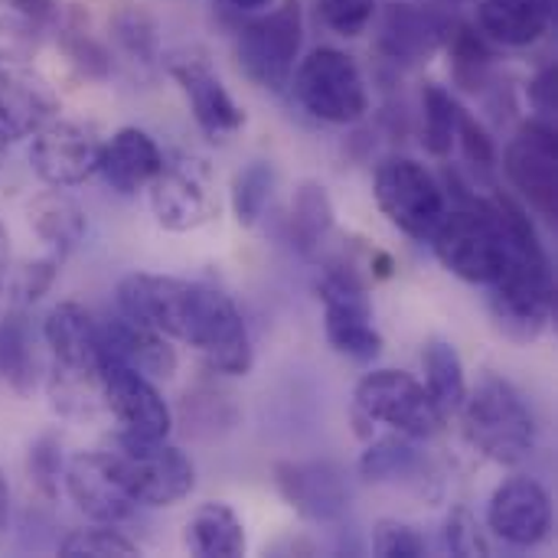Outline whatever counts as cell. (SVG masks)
I'll use <instances>...</instances> for the list:
<instances>
[{
  "label": "cell",
  "instance_id": "obj_33",
  "mask_svg": "<svg viewBox=\"0 0 558 558\" xmlns=\"http://www.w3.org/2000/svg\"><path fill=\"white\" fill-rule=\"evenodd\" d=\"M59 556L65 558H128L141 556L137 543L128 539L124 533H118L108 523H95L88 530H72L62 543H59Z\"/></svg>",
  "mask_w": 558,
  "mask_h": 558
},
{
  "label": "cell",
  "instance_id": "obj_35",
  "mask_svg": "<svg viewBox=\"0 0 558 558\" xmlns=\"http://www.w3.org/2000/svg\"><path fill=\"white\" fill-rule=\"evenodd\" d=\"M26 471H29L33 487H36L46 500H52V497L59 494V481H62V471H65L59 438H52V435L36 438L33 448H29V458H26Z\"/></svg>",
  "mask_w": 558,
  "mask_h": 558
},
{
  "label": "cell",
  "instance_id": "obj_2",
  "mask_svg": "<svg viewBox=\"0 0 558 558\" xmlns=\"http://www.w3.org/2000/svg\"><path fill=\"white\" fill-rule=\"evenodd\" d=\"M490 209L504 235V271L490 284V307L507 337L530 343L553 324L556 314L553 262L530 213L513 196L497 193Z\"/></svg>",
  "mask_w": 558,
  "mask_h": 558
},
{
  "label": "cell",
  "instance_id": "obj_6",
  "mask_svg": "<svg viewBox=\"0 0 558 558\" xmlns=\"http://www.w3.org/2000/svg\"><path fill=\"white\" fill-rule=\"evenodd\" d=\"M468 206L448 209L432 232V248L438 262L468 284H494L504 271V235L490 199H474L458 193Z\"/></svg>",
  "mask_w": 558,
  "mask_h": 558
},
{
  "label": "cell",
  "instance_id": "obj_7",
  "mask_svg": "<svg viewBox=\"0 0 558 558\" xmlns=\"http://www.w3.org/2000/svg\"><path fill=\"white\" fill-rule=\"evenodd\" d=\"M301 43H304L301 3L281 0L278 7H268L239 26L235 56H239L242 72L255 85L268 92H284L301 59Z\"/></svg>",
  "mask_w": 558,
  "mask_h": 558
},
{
  "label": "cell",
  "instance_id": "obj_18",
  "mask_svg": "<svg viewBox=\"0 0 558 558\" xmlns=\"http://www.w3.org/2000/svg\"><path fill=\"white\" fill-rule=\"evenodd\" d=\"M275 484L281 497L307 520L314 523H330L340 520L347 510V484L340 468L311 461V464H278L275 468Z\"/></svg>",
  "mask_w": 558,
  "mask_h": 558
},
{
  "label": "cell",
  "instance_id": "obj_32",
  "mask_svg": "<svg viewBox=\"0 0 558 558\" xmlns=\"http://www.w3.org/2000/svg\"><path fill=\"white\" fill-rule=\"evenodd\" d=\"M33 366H36V356H33V343H29V330L23 324V317H10L0 324V376L26 392L33 386Z\"/></svg>",
  "mask_w": 558,
  "mask_h": 558
},
{
  "label": "cell",
  "instance_id": "obj_3",
  "mask_svg": "<svg viewBox=\"0 0 558 558\" xmlns=\"http://www.w3.org/2000/svg\"><path fill=\"white\" fill-rule=\"evenodd\" d=\"M458 415L464 422V438L487 461L500 468H517L533 458L539 441L536 418L513 383L487 373L474 386V392L468 389Z\"/></svg>",
  "mask_w": 558,
  "mask_h": 558
},
{
  "label": "cell",
  "instance_id": "obj_17",
  "mask_svg": "<svg viewBox=\"0 0 558 558\" xmlns=\"http://www.w3.org/2000/svg\"><path fill=\"white\" fill-rule=\"evenodd\" d=\"M62 484L75 504L78 513H85L92 523H108V526H121L134 517L137 504L124 494L121 481L114 477L108 454L105 451H85L75 454L65 471H62Z\"/></svg>",
  "mask_w": 558,
  "mask_h": 558
},
{
  "label": "cell",
  "instance_id": "obj_22",
  "mask_svg": "<svg viewBox=\"0 0 558 558\" xmlns=\"http://www.w3.org/2000/svg\"><path fill=\"white\" fill-rule=\"evenodd\" d=\"M448 33H451V20L441 16L438 10L418 3H392L383 20L379 46L396 62H422L435 56L438 46H445Z\"/></svg>",
  "mask_w": 558,
  "mask_h": 558
},
{
  "label": "cell",
  "instance_id": "obj_19",
  "mask_svg": "<svg viewBox=\"0 0 558 558\" xmlns=\"http://www.w3.org/2000/svg\"><path fill=\"white\" fill-rule=\"evenodd\" d=\"M170 75L177 78L196 124L209 134V137H226L235 134L245 124V111L239 108V101L229 95V88L222 85V78L203 62V59H180L170 62Z\"/></svg>",
  "mask_w": 558,
  "mask_h": 558
},
{
  "label": "cell",
  "instance_id": "obj_20",
  "mask_svg": "<svg viewBox=\"0 0 558 558\" xmlns=\"http://www.w3.org/2000/svg\"><path fill=\"white\" fill-rule=\"evenodd\" d=\"M98 330H101V356L118 360L147 379H170L177 373V350L160 330L131 320L121 311L105 324H98Z\"/></svg>",
  "mask_w": 558,
  "mask_h": 558
},
{
  "label": "cell",
  "instance_id": "obj_43",
  "mask_svg": "<svg viewBox=\"0 0 558 558\" xmlns=\"http://www.w3.org/2000/svg\"><path fill=\"white\" fill-rule=\"evenodd\" d=\"M10 533V487H7V477L0 474V546Z\"/></svg>",
  "mask_w": 558,
  "mask_h": 558
},
{
  "label": "cell",
  "instance_id": "obj_10",
  "mask_svg": "<svg viewBox=\"0 0 558 558\" xmlns=\"http://www.w3.org/2000/svg\"><path fill=\"white\" fill-rule=\"evenodd\" d=\"M356 412L369 422H379L399 435H409L415 441L432 438L441 432L445 415L435 409L428 389L399 369H373L356 383L353 392Z\"/></svg>",
  "mask_w": 558,
  "mask_h": 558
},
{
  "label": "cell",
  "instance_id": "obj_1",
  "mask_svg": "<svg viewBox=\"0 0 558 558\" xmlns=\"http://www.w3.org/2000/svg\"><path fill=\"white\" fill-rule=\"evenodd\" d=\"M118 311L193 347L216 373H252L255 350L235 301L203 281L134 271L118 281Z\"/></svg>",
  "mask_w": 558,
  "mask_h": 558
},
{
  "label": "cell",
  "instance_id": "obj_39",
  "mask_svg": "<svg viewBox=\"0 0 558 558\" xmlns=\"http://www.w3.org/2000/svg\"><path fill=\"white\" fill-rule=\"evenodd\" d=\"M62 262H65L62 255L49 252L46 258H36V262L23 265V268L16 271V278H13V298H16L20 304H33V301H39V298L49 291V284L56 281V275H59V265H62Z\"/></svg>",
  "mask_w": 558,
  "mask_h": 558
},
{
  "label": "cell",
  "instance_id": "obj_14",
  "mask_svg": "<svg viewBox=\"0 0 558 558\" xmlns=\"http://www.w3.org/2000/svg\"><path fill=\"white\" fill-rule=\"evenodd\" d=\"M150 209L167 232H193L216 216V203L209 193V170L203 160H177L163 163V170L150 180Z\"/></svg>",
  "mask_w": 558,
  "mask_h": 558
},
{
  "label": "cell",
  "instance_id": "obj_5",
  "mask_svg": "<svg viewBox=\"0 0 558 558\" xmlns=\"http://www.w3.org/2000/svg\"><path fill=\"white\" fill-rule=\"evenodd\" d=\"M298 105L327 124H356L369 114V88L356 59L337 46H317L291 72Z\"/></svg>",
  "mask_w": 558,
  "mask_h": 558
},
{
  "label": "cell",
  "instance_id": "obj_24",
  "mask_svg": "<svg viewBox=\"0 0 558 558\" xmlns=\"http://www.w3.org/2000/svg\"><path fill=\"white\" fill-rule=\"evenodd\" d=\"M56 114V101L46 88L20 75H0V160L7 150L36 134Z\"/></svg>",
  "mask_w": 558,
  "mask_h": 558
},
{
  "label": "cell",
  "instance_id": "obj_11",
  "mask_svg": "<svg viewBox=\"0 0 558 558\" xmlns=\"http://www.w3.org/2000/svg\"><path fill=\"white\" fill-rule=\"evenodd\" d=\"M504 170L536 216L556 222L558 134L549 118H530L504 150Z\"/></svg>",
  "mask_w": 558,
  "mask_h": 558
},
{
  "label": "cell",
  "instance_id": "obj_38",
  "mask_svg": "<svg viewBox=\"0 0 558 558\" xmlns=\"http://www.w3.org/2000/svg\"><path fill=\"white\" fill-rule=\"evenodd\" d=\"M445 546H448V553L464 558L490 556V546H487V539H484V533H481V526L468 507L451 510V517L445 523Z\"/></svg>",
  "mask_w": 558,
  "mask_h": 558
},
{
  "label": "cell",
  "instance_id": "obj_30",
  "mask_svg": "<svg viewBox=\"0 0 558 558\" xmlns=\"http://www.w3.org/2000/svg\"><path fill=\"white\" fill-rule=\"evenodd\" d=\"M461 105L445 85H425L422 92V114H425V131L422 144L432 157H448L458 144V121H461Z\"/></svg>",
  "mask_w": 558,
  "mask_h": 558
},
{
  "label": "cell",
  "instance_id": "obj_21",
  "mask_svg": "<svg viewBox=\"0 0 558 558\" xmlns=\"http://www.w3.org/2000/svg\"><path fill=\"white\" fill-rule=\"evenodd\" d=\"M163 154L157 147V141L141 131V128H121L114 131L105 144H101V157H98V173L101 180L121 193V196H134L141 190L150 186V180L163 170Z\"/></svg>",
  "mask_w": 558,
  "mask_h": 558
},
{
  "label": "cell",
  "instance_id": "obj_12",
  "mask_svg": "<svg viewBox=\"0 0 558 558\" xmlns=\"http://www.w3.org/2000/svg\"><path fill=\"white\" fill-rule=\"evenodd\" d=\"M98 386H101L105 409L114 415V422L121 425L124 435L150 438V441H163L170 435L173 415H170V405L163 402V396L157 392L154 379L141 376L137 369H131L118 360L101 356Z\"/></svg>",
  "mask_w": 558,
  "mask_h": 558
},
{
  "label": "cell",
  "instance_id": "obj_28",
  "mask_svg": "<svg viewBox=\"0 0 558 558\" xmlns=\"http://www.w3.org/2000/svg\"><path fill=\"white\" fill-rule=\"evenodd\" d=\"M333 232V203L324 183L304 180L291 203V242L301 255H317Z\"/></svg>",
  "mask_w": 558,
  "mask_h": 558
},
{
  "label": "cell",
  "instance_id": "obj_36",
  "mask_svg": "<svg viewBox=\"0 0 558 558\" xmlns=\"http://www.w3.org/2000/svg\"><path fill=\"white\" fill-rule=\"evenodd\" d=\"M317 16L337 36H360L376 16V0H317Z\"/></svg>",
  "mask_w": 558,
  "mask_h": 558
},
{
  "label": "cell",
  "instance_id": "obj_23",
  "mask_svg": "<svg viewBox=\"0 0 558 558\" xmlns=\"http://www.w3.org/2000/svg\"><path fill=\"white\" fill-rule=\"evenodd\" d=\"M556 20V0H481L477 26L500 46H530L549 33Z\"/></svg>",
  "mask_w": 558,
  "mask_h": 558
},
{
  "label": "cell",
  "instance_id": "obj_45",
  "mask_svg": "<svg viewBox=\"0 0 558 558\" xmlns=\"http://www.w3.org/2000/svg\"><path fill=\"white\" fill-rule=\"evenodd\" d=\"M3 245H7V239H3V229H0V258H3Z\"/></svg>",
  "mask_w": 558,
  "mask_h": 558
},
{
  "label": "cell",
  "instance_id": "obj_15",
  "mask_svg": "<svg viewBox=\"0 0 558 558\" xmlns=\"http://www.w3.org/2000/svg\"><path fill=\"white\" fill-rule=\"evenodd\" d=\"M487 526L494 536L517 549H533L553 533V500L546 487L533 477L504 481L487 507Z\"/></svg>",
  "mask_w": 558,
  "mask_h": 558
},
{
  "label": "cell",
  "instance_id": "obj_26",
  "mask_svg": "<svg viewBox=\"0 0 558 558\" xmlns=\"http://www.w3.org/2000/svg\"><path fill=\"white\" fill-rule=\"evenodd\" d=\"M29 229L49 245V252L65 258L85 235V213L62 190H49L29 203Z\"/></svg>",
  "mask_w": 558,
  "mask_h": 558
},
{
  "label": "cell",
  "instance_id": "obj_37",
  "mask_svg": "<svg viewBox=\"0 0 558 558\" xmlns=\"http://www.w3.org/2000/svg\"><path fill=\"white\" fill-rule=\"evenodd\" d=\"M373 553L379 558H425L428 556V543L409 523L379 520L373 530Z\"/></svg>",
  "mask_w": 558,
  "mask_h": 558
},
{
  "label": "cell",
  "instance_id": "obj_16",
  "mask_svg": "<svg viewBox=\"0 0 558 558\" xmlns=\"http://www.w3.org/2000/svg\"><path fill=\"white\" fill-rule=\"evenodd\" d=\"M43 340L56 360V373L98 386L101 369V330L98 320L75 301L56 304L43 320Z\"/></svg>",
  "mask_w": 558,
  "mask_h": 558
},
{
  "label": "cell",
  "instance_id": "obj_25",
  "mask_svg": "<svg viewBox=\"0 0 558 558\" xmlns=\"http://www.w3.org/2000/svg\"><path fill=\"white\" fill-rule=\"evenodd\" d=\"M245 526L229 504H203L186 523V549L199 558L245 556Z\"/></svg>",
  "mask_w": 558,
  "mask_h": 558
},
{
  "label": "cell",
  "instance_id": "obj_31",
  "mask_svg": "<svg viewBox=\"0 0 558 558\" xmlns=\"http://www.w3.org/2000/svg\"><path fill=\"white\" fill-rule=\"evenodd\" d=\"M275 180H278V173H275V167L268 160H252L235 173V180H232V213H235L239 226L252 229L262 219L265 206L271 203Z\"/></svg>",
  "mask_w": 558,
  "mask_h": 558
},
{
  "label": "cell",
  "instance_id": "obj_40",
  "mask_svg": "<svg viewBox=\"0 0 558 558\" xmlns=\"http://www.w3.org/2000/svg\"><path fill=\"white\" fill-rule=\"evenodd\" d=\"M458 141H461V150L464 157L481 167V170H490L497 163V144L494 137L487 134V128L471 114V111H461V121H458Z\"/></svg>",
  "mask_w": 558,
  "mask_h": 558
},
{
  "label": "cell",
  "instance_id": "obj_44",
  "mask_svg": "<svg viewBox=\"0 0 558 558\" xmlns=\"http://www.w3.org/2000/svg\"><path fill=\"white\" fill-rule=\"evenodd\" d=\"M235 10H242V13H262V10H268V7H275L278 0H229Z\"/></svg>",
  "mask_w": 558,
  "mask_h": 558
},
{
  "label": "cell",
  "instance_id": "obj_13",
  "mask_svg": "<svg viewBox=\"0 0 558 558\" xmlns=\"http://www.w3.org/2000/svg\"><path fill=\"white\" fill-rule=\"evenodd\" d=\"M101 137L78 124V121H62L49 118L29 144V167L33 173L49 183L52 190L78 186L92 173H98V157H101Z\"/></svg>",
  "mask_w": 558,
  "mask_h": 558
},
{
  "label": "cell",
  "instance_id": "obj_29",
  "mask_svg": "<svg viewBox=\"0 0 558 558\" xmlns=\"http://www.w3.org/2000/svg\"><path fill=\"white\" fill-rule=\"evenodd\" d=\"M425 468V454L415 448V438L409 435H386L373 441L363 458H360V474L369 484H386V481H409Z\"/></svg>",
  "mask_w": 558,
  "mask_h": 558
},
{
  "label": "cell",
  "instance_id": "obj_27",
  "mask_svg": "<svg viewBox=\"0 0 558 558\" xmlns=\"http://www.w3.org/2000/svg\"><path fill=\"white\" fill-rule=\"evenodd\" d=\"M422 363H425V389H428L435 409L448 422L451 415L461 412V405L468 399V376H464L461 353L448 340H428Z\"/></svg>",
  "mask_w": 558,
  "mask_h": 558
},
{
  "label": "cell",
  "instance_id": "obj_41",
  "mask_svg": "<svg viewBox=\"0 0 558 558\" xmlns=\"http://www.w3.org/2000/svg\"><path fill=\"white\" fill-rule=\"evenodd\" d=\"M3 7L33 29H46L59 23V0H3Z\"/></svg>",
  "mask_w": 558,
  "mask_h": 558
},
{
  "label": "cell",
  "instance_id": "obj_9",
  "mask_svg": "<svg viewBox=\"0 0 558 558\" xmlns=\"http://www.w3.org/2000/svg\"><path fill=\"white\" fill-rule=\"evenodd\" d=\"M314 288L324 301V330L330 347L347 360L373 363L383 353V333L373 324V304L360 275L347 265H330Z\"/></svg>",
  "mask_w": 558,
  "mask_h": 558
},
{
  "label": "cell",
  "instance_id": "obj_4",
  "mask_svg": "<svg viewBox=\"0 0 558 558\" xmlns=\"http://www.w3.org/2000/svg\"><path fill=\"white\" fill-rule=\"evenodd\" d=\"M105 454L124 494L137 507H147V510L177 507L196 487L193 461L180 448L167 445V438L150 441V438H134V435L118 432L114 445Z\"/></svg>",
  "mask_w": 558,
  "mask_h": 558
},
{
  "label": "cell",
  "instance_id": "obj_42",
  "mask_svg": "<svg viewBox=\"0 0 558 558\" xmlns=\"http://www.w3.org/2000/svg\"><path fill=\"white\" fill-rule=\"evenodd\" d=\"M530 101L536 105V111H539L543 118H553V111H556V69H553V65L543 69V72L533 78V85H530Z\"/></svg>",
  "mask_w": 558,
  "mask_h": 558
},
{
  "label": "cell",
  "instance_id": "obj_34",
  "mask_svg": "<svg viewBox=\"0 0 558 558\" xmlns=\"http://www.w3.org/2000/svg\"><path fill=\"white\" fill-rule=\"evenodd\" d=\"M111 33L131 59H137V62L157 59V26L144 10H121L111 20Z\"/></svg>",
  "mask_w": 558,
  "mask_h": 558
},
{
  "label": "cell",
  "instance_id": "obj_8",
  "mask_svg": "<svg viewBox=\"0 0 558 558\" xmlns=\"http://www.w3.org/2000/svg\"><path fill=\"white\" fill-rule=\"evenodd\" d=\"M373 196L383 216L415 242H428L441 216L448 213V199L435 173L412 157H389L379 163L373 177Z\"/></svg>",
  "mask_w": 558,
  "mask_h": 558
}]
</instances>
